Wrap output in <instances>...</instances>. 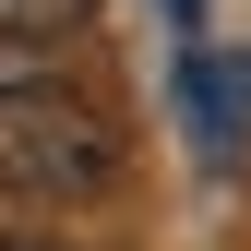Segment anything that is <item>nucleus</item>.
I'll list each match as a JSON object with an SVG mask.
<instances>
[{"instance_id": "f257e3e1", "label": "nucleus", "mask_w": 251, "mask_h": 251, "mask_svg": "<svg viewBox=\"0 0 251 251\" xmlns=\"http://www.w3.org/2000/svg\"><path fill=\"white\" fill-rule=\"evenodd\" d=\"M120 120L84 96V84L36 72V60H0V192L24 203H96L120 192Z\"/></svg>"}, {"instance_id": "f03ea898", "label": "nucleus", "mask_w": 251, "mask_h": 251, "mask_svg": "<svg viewBox=\"0 0 251 251\" xmlns=\"http://www.w3.org/2000/svg\"><path fill=\"white\" fill-rule=\"evenodd\" d=\"M179 96H192L203 144H239V132H251V60H192V72H179Z\"/></svg>"}, {"instance_id": "7ed1b4c3", "label": "nucleus", "mask_w": 251, "mask_h": 251, "mask_svg": "<svg viewBox=\"0 0 251 251\" xmlns=\"http://www.w3.org/2000/svg\"><path fill=\"white\" fill-rule=\"evenodd\" d=\"M84 12H96V0H0V48H48V36H72Z\"/></svg>"}, {"instance_id": "20e7f679", "label": "nucleus", "mask_w": 251, "mask_h": 251, "mask_svg": "<svg viewBox=\"0 0 251 251\" xmlns=\"http://www.w3.org/2000/svg\"><path fill=\"white\" fill-rule=\"evenodd\" d=\"M0 251H60V239H0Z\"/></svg>"}, {"instance_id": "39448f33", "label": "nucleus", "mask_w": 251, "mask_h": 251, "mask_svg": "<svg viewBox=\"0 0 251 251\" xmlns=\"http://www.w3.org/2000/svg\"><path fill=\"white\" fill-rule=\"evenodd\" d=\"M168 12H192V0H168Z\"/></svg>"}]
</instances>
